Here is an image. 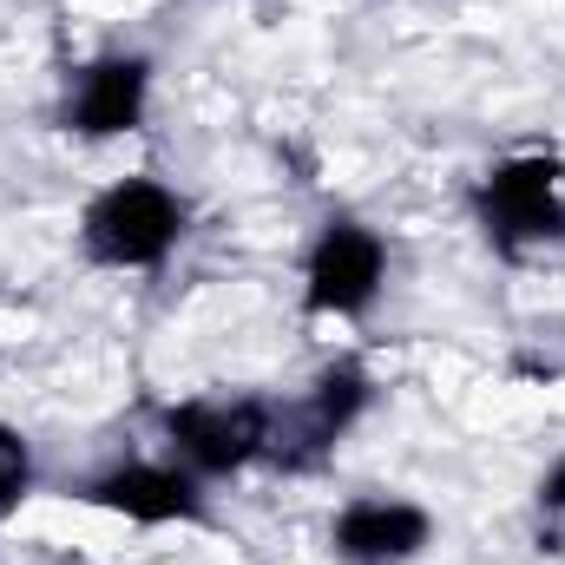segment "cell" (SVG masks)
Wrapping results in <instances>:
<instances>
[{"instance_id":"6da1fadb","label":"cell","mask_w":565,"mask_h":565,"mask_svg":"<svg viewBox=\"0 0 565 565\" xmlns=\"http://www.w3.org/2000/svg\"><path fill=\"white\" fill-rule=\"evenodd\" d=\"M191 237V198L151 171L113 178L79 204V257L93 270H164Z\"/></svg>"},{"instance_id":"7a4b0ae2","label":"cell","mask_w":565,"mask_h":565,"mask_svg":"<svg viewBox=\"0 0 565 565\" xmlns=\"http://www.w3.org/2000/svg\"><path fill=\"white\" fill-rule=\"evenodd\" d=\"M467 211H473L487 250L507 257V264L565 250V158L559 151H507V158H493L473 178Z\"/></svg>"},{"instance_id":"3957f363","label":"cell","mask_w":565,"mask_h":565,"mask_svg":"<svg viewBox=\"0 0 565 565\" xmlns=\"http://www.w3.org/2000/svg\"><path fill=\"white\" fill-rule=\"evenodd\" d=\"M375 408V375L362 355H329L309 388H296L289 402H270V467L277 473H316L329 467V454L355 434V422Z\"/></svg>"},{"instance_id":"277c9868","label":"cell","mask_w":565,"mask_h":565,"mask_svg":"<svg viewBox=\"0 0 565 565\" xmlns=\"http://www.w3.org/2000/svg\"><path fill=\"white\" fill-rule=\"evenodd\" d=\"M388 289V237L355 217L329 211L302 250V316L316 322H362Z\"/></svg>"},{"instance_id":"5b68a950","label":"cell","mask_w":565,"mask_h":565,"mask_svg":"<svg viewBox=\"0 0 565 565\" xmlns=\"http://www.w3.org/2000/svg\"><path fill=\"white\" fill-rule=\"evenodd\" d=\"M158 434L171 447V460H184L204 487L211 480H237L270 454V402L264 395H191V402H164Z\"/></svg>"},{"instance_id":"8992f818","label":"cell","mask_w":565,"mask_h":565,"mask_svg":"<svg viewBox=\"0 0 565 565\" xmlns=\"http://www.w3.org/2000/svg\"><path fill=\"white\" fill-rule=\"evenodd\" d=\"M73 500L93 507V513H113V520H126V526H145V533L204 526V520H211L204 480H198L184 460H171V454H164V460H139V454L106 460L99 473H86V480L73 487Z\"/></svg>"},{"instance_id":"52a82bcc","label":"cell","mask_w":565,"mask_h":565,"mask_svg":"<svg viewBox=\"0 0 565 565\" xmlns=\"http://www.w3.org/2000/svg\"><path fill=\"white\" fill-rule=\"evenodd\" d=\"M151 79H158V60L139 46H113L99 60H86L73 79H66V99H60V132L86 145L106 139H132L145 132V113H151Z\"/></svg>"},{"instance_id":"ba28073f","label":"cell","mask_w":565,"mask_h":565,"mask_svg":"<svg viewBox=\"0 0 565 565\" xmlns=\"http://www.w3.org/2000/svg\"><path fill=\"white\" fill-rule=\"evenodd\" d=\"M434 546V513L408 493H349L329 513L335 565H415Z\"/></svg>"},{"instance_id":"9c48e42d","label":"cell","mask_w":565,"mask_h":565,"mask_svg":"<svg viewBox=\"0 0 565 565\" xmlns=\"http://www.w3.org/2000/svg\"><path fill=\"white\" fill-rule=\"evenodd\" d=\"M33 480H40V467H33V447H26V434L0 422V520H13V513L26 507Z\"/></svg>"},{"instance_id":"30bf717a","label":"cell","mask_w":565,"mask_h":565,"mask_svg":"<svg viewBox=\"0 0 565 565\" xmlns=\"http://www.w3.org/2000/svg\"><path fill=\"white\" fill-rule=\"evenodd\" d=\"M533 513H540V526H559L565 520V447L540 467V480H533Z\"/></svg>"}]
</instances>
